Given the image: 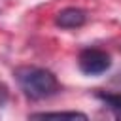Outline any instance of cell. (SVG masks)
<instances>
[{"mask_svg":"<svg viewBox=\"0 0 121 121\" xmlns=\"http://www.w3.org/2000/svg\"><path fill=\"white\" fill-rule=\"evenodd\" d=\"M15 78L23 93L32 100H42L59 91V81L53 72L36 66H21L15 70Z\"/></svg>","mask_w":121,"mask_h":121,"instance_id":"cell-1","label":"cell"},{"mask_svg":"<svg viewBox=\"0 0 121 121\" xmlns=\"http://www.w3.org/2000/svg\"><path fill=\"white\" fill-rule=\"evenodd\" d=\"M78 64H79V70L83 74H87V76H98V74H104L112 66V59H110V55L106 51L89 47V49H83L79 53Z\"/></svg>","mask_w":121,"mask_h":121,"instance_id":"cell-2","label":"cell"},{"mask_svg":"<svg viewBox=\"0 0 121 121\" xmlns=\"http://www.w3.org/2000/svg\"><path fill=\"white\" fill-rule=\"evenodd\" d=\"M85 21H87V13L79 8H64L55 17V25L60 28H78L83 26Z\"/></svg>","mask_w":121,"mask_h":121,"instance_id":"cell-3","label":"cell"},{"mask_svg":"<svg viewBox=\"0 0 121 121\" xmlns=\"http://www.w3.org/2000/svg\"><path fill=\"white\" fill-rule=\"evenodd\" d=\"M30 119H81V121H87V115L81 112H38V113H32Z\"/></svg>","mask_w":121,"mask_h":121,"instance_id":"cell-4","label":"cell"},{"mask_svg":"<svg viewBox=\"0 0 121 121\" xmlns=\"http://www.w3.org/2000/svg\"><path fill=\"white\" fill-rule=\"evenodd\" d=\"M102 102H106L112 110H117L121 108V95H110V93H98L96 95Z\"/></svg>","mask_w":121,"mask_h":121,"instance_id":"cell-5","label":"cell"},{"mask_svg":"<svg viewBox=\"0 0 121 121\" xmlns=\"http://www.w3.org/2000/svg\"><path fill=\"white\" fill-rule=\"evenodd\" d=\"M8 98H9V91L4 83H0V106H4L8 102Z\"/></svg>","mask_w":121,"mask_h":121,"instance_id":"cell-6","label":"cell"},{"mask_svg":"<svg viewBox=\"0 0 121 121\" xmlns=\"http://www.w3.org/2000/svg\"><path fill=\"white\" fill-rule=\"evenodd\" d=\"M113 115H115L117 119H121V108H117V110H113Z\"/></svg>","mask_w":121,"mask_h":121,"instance_id":"cell-7","label":"cell"}]
</instances>
